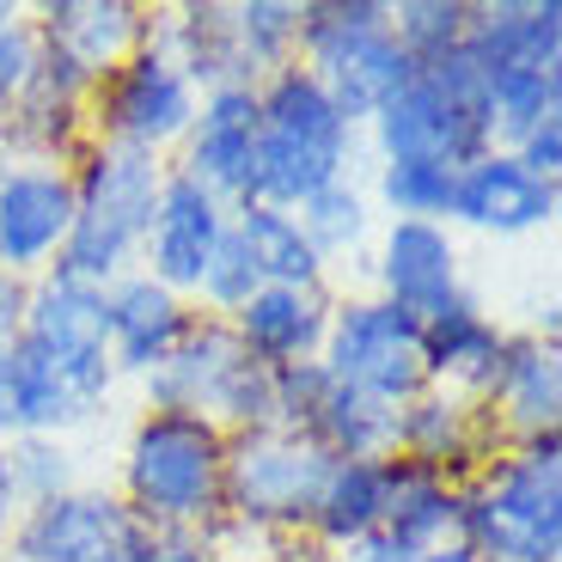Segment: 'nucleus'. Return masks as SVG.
Here are the masks:
<instances>
[{"label": "nucleus", "instance_id": "obj_1", "mask_svg": "<svg viewBox=\"0 0 562 562\" xmlns=\"http://www.w3.org/2000/svg\"><path fill=\"white\" fill-rule=\"evenodd\" d=\"M257 123H263V135H257V171L245 202H269V209L294 214L324 183L349 178L361 128L342 123L330 92L300 61L257 80Z\"/></svg>", "mask_w": 562, "mask_h": 562}, {"label": "nucleus", "instance_id": "obj_2", "mask_svg": "<svg viewBox=\"0 0 562 562\" xmlns=\"http://www.w3.org/2000/svg\"><path fill=\"white\" fill-rule=\"evenodd\" d=\"M459 538L483 562H562V440L532 435L459 490Z\"/></svg>", "mask_w": 562, "mask_h": 562}, {"label": "nucleus", "instance_id": "obj_3", "mask_svg": "<svg viewBox=\"0 0 562 562\" xmlns=\"http://www.w3.org/2000/svg\"><path fill=\"white\" fill-rule=\"evenodd\" d=\"M226 435L202 416L147 409L123 452V507L147 532H209L221 520Z\"/></svg>", "mask_w": 562, "mask_h": 562}, {"label": "nucleus", "instance_id": "obj_4", "mask_svg": "<svg viewBox=\"0 0 562 562\" xmlns=\"http://www.w3.org/2000/svg\"><path fill=\"white\" fill-rule=\"evenodd\" d=\"M159 183H166L159 154H140V147L99 135L74 171V226L49 269H68L80 281H99V288L128 276V263L140 257V239H147V221H154Z\"/></svg>", "mask_w": 562, "mask_h": 562}, {"label": "nucleus", "instance_id": "obj_5", "mask_svg": "<svg viewBox=\"0 0 562 562\" xmlns=\"http://www.w3.org/2000/svg\"><path fill=\"white\" fill-rule=\"evenodd\" d=\"M373 147L385 159H416V166H447L464 171L471 159H483L495 147L490 135V74L477 68L471 49L416 68L392 99L373 116Z\"/></svg>", "mask_w": 562, "mask_h": 562}, {"label": "nucleus", "instance_id": "obj_6", "mask_svg": "<svg viewBox=\"0 0 562 562\" xmlns=\"http://www.w3.org/2000/svg\"><path fill=\"white\" fill-rule=\"evenodd\" d=\"M294 61L330 92L349 128L373 123L380 104L416 74V61L392 37L385 0H312V7H300Z\"/></svg>", "mask_w": 562, "mask_h": 562}, {"label": "nucleus", "instance_id": "obj_7", "mask_svg": "<svg viewBox=\"0 0 562 562\" xmlns=\"http://www.w3.org/2000/svg\"><path fill=\"white\" fill-rule=\"evenodd\" d=\"M147 404L202 416L221 435L276 428V367H263L226 318H196L159 373H147Z\"/></svg>", "mask_w": 562, "mask_h": 562}, {"label": "nucleus", "instance_id": "obj_8", "mask_svg": "<svg viewBox=\"0 0 562 562\" xmlns=\"http://www.w3.org/2000/svg\"><path fill=\"white\" fill-rule=\"evenodd\" d=\"M330 452L306 428H251L226 435L221 520L257 526V532H306L312 507L330 477Z\"/></svg>", "mask_w": 562, "mask_h": 562}, {"label": "nucleus", "instance_id": "obj_9", "mask_svg": "<svg viewBox=\"0 0 562 562\" xmlns=\"http://www.w3.org/2000/svg\"><path fill=\"white\" fill-rule=\"evenodd\" d=\"M25 342L56 367L68 392L80 397V409H92L111 397L116 367H111V300L99 281H80L68 269H43L31 276L25 300Z\"/></svg>", "mask_w": 562, "mask_h": 562}, {"label": "nucleus", "instance_id": "obj_10", "mask_svg": "<svg viewBox=\"0 0 562 562\" xmlns=\"http://www.w3.org/2000/svg\"><path fill=\"white\" fill-rule=\"evenodd\" d=\"M318 367L337 385L380 397V404H409L428 385V361H422V324L409 312H397L392 300L367 294V300H342L330 312L324 330Z\"/></svg>", "mask_w": 562, "mask_h": 562}, {"label": "nucleus", "instance_id": "obj_11", "mask_svg": "<svg viewBox=\"0 0 562 562\" xmlns=\"http://www.w3.org/2000/svg\"><path fill=\"white\" fill-rule=\"evenodd\" d=\"M92 99H99V135L104 140H123V147H140V154H166L171 140L190 135L202 92L183 80V68L154 43V31H147V43L116 74H104Z\"/></svg>", "mask_w": 562, "mask_h": 562}, {"label": "nucleus", "instance_id": "obj_12", "mask_svg": "<svg viewBox=\"0 0 562 562\" xmlns=\"http://www.w3.org/2000/svg\"><path fill=\"white\" fill-rule=\"evenodd\" d=\"M74 226V171L56 159L0 154V269L43 276Z\"/></svg>", "mask_w": 562, "mask_h": 562}, {"label": "nucleus", "instance_id": "obj_13", "mask_svg": "<svg viewBox=\"0 0 562 562\" xmlns=\"http://www.w3.org/2000/svg\"><path fill=\"white\" fill-rule=\"evenodd\" d=\"M140 532L147 526L123 507V495L68 490L19 514L13 557L19 562H104V557H123Z\"/></svg>", "mask_w": 562, "mask_h": 562}, {"label": "nucleus", "instance_id": "obj_14", "mask_svg": "<svg viewBox=\"0 0 562 562\" xmlns=\"http://www.w3.org/2000/svg\"><path fill=\"white\" fill-rule=\"evenodd\" d=\"M226 209L221 196H209L196 178H183V171H166L159 183V202H154V221H147V239H140V269L171 288V294H196L202 269H209L214 245H221Z\"/></svg>", "mask_w": 562, "mask_h": 562}, {"label": "nucleus", "instance_id": "obj_15", "mask_svg": "<svg viewBox=\"0 0 562 562\" xmlns=\"http://www.w3.org/2000/svg\"><path fill=\"white\" fill-rule=\"evenodd\" d=\"M257 86H221L196 99V123L183 135V178H196L209 196H221L226 209H239L251 196L257 171Z\"/></svg>", "mask_w": 562, "mask_h": 562}, {"label": "nucleus", "instance_id": "obj_16", "mask_svg": "<svg viewBox=\"0 0 562 562\" xmlns=\"http://www.w3.org/2000/svg\"><path fill=\"white\" fill-rule=\"evenodd\" d=\"M452 221L495 233V239H514V233H532V226L557 221V183L532 178L507 147H490L483 159L452 178Z\"/></svg>", "mask_w": 562, "mask_h": 562}, {"label": "nucleus", "instance_id": "obj_17", "mask_svg": "<svg viewBox=\"0 0 562 562\" xmlns=\"http://www.w3.org/2000/svg\"><path fill=\"white\" fill-rule=\"evenodd\" d=\"M104 300H111V367L116 373H140V380L159 373L171 361V349L190 337V324H196V312L183 306V294L159 288L147 269L116 276L104 288Z\"/></svg>", "mask_w": 562, "mask_h": 562}, {"label": "nucleus", "instance_id": "obj_18", "mask_svg": "<svg viewBox=\"0 0 562 562\" xmlns=\"http://www.w3.org/2000/svg\"><path fill=\"white\" fill-rule=\"evenodd\" d=\"M380 300H392L397 312L409 318H435L447 300H459V245H452L447 226H428V221H392L380 239Z\"/></svg>", "mask_w": 562, "mask_h": 562}, {"label": "nucleus", "instance_id": "obj_19", "mask_svg": "<svg viewBox=\"0 0 562 562\" xmlns=\"http://www.w3.org/2000/svg\"><path fill=\"white\" fill-rule=\"evenodd\" d=\"M31 25H37L43 49L74 61L92 86L104 74H116L147 43V19L135 7H123V0H49V7H37Z\"/></svg>", "mask_w": 562, "mask_h": 562}, {"label": "nucleus", "instance_id": "obj_20", "mask_svg": "<svg viewBox=\"0 0 562 562\" xmlns=\"http://www.w3.org/2000/svg\"><path fill=\"white\" fill-rule=\"evenodd\" d=\"M507 330H495V318L477 306L471 294L447 300L435 318H422V361H428V385H447V392L483 404L490 380L502 367Z\"/></svg>", "mask_w": 562, "mask_h": 562}, {"label": "nucleus", "instance_id": "obj_21", "mask_svg": "<svg viewBox=\"0 0 562 562\" xmlns=\"http://www.w3.org/2000/svg\"><path fill=\"white\" fill-rule=\"evenodd\" d=\"M483 404H471V397L447 392V385H422L409 404H397V459L409 464H428V471H440V477H452L464 490V471L477 464L483 471Z\"/></svg>", "mask_w": 562, "mask_h": 562}, {"label": "nucleus", "instance_id": "obj_22", "mask_svg": "<svg viewBox=\"0 0 562 562\" xmlns=\"http://www.w3.org/2000/svg\"><path fill=\"white\" fill-rule=\"evenodd\" d=\"M330 312H337V300L324 288H257L226 324L263 367H294V361H318Z\"/></svg>", "mask_w": 562, "mask_h": 562}, {"label": "nucleus", "instance_id": "obj_23", "mask_svg": "<svg viewBox=\"0 0 562 562\" xmlns=\"http://www.w3.org/2000/svg\"><path fill=\"white\" fill-rule=\"evenodd\" d=\"M483 409H490V422H502L514 440L557 435V422H562V355H557V342L550 337H507Z\"/></svg>", "mask_w": 562, "mask_h": 562}, {"label": "nucleus", "instance_id": "obj_24", "mask_svg": "<svg viewBox=\"0 0 562 562\" xmlns=\"http://www.w3.org/2000/svg\"><path fill=\"white\" fill-rule=\"evenodd\" d=\"M464 49L483 74L502 68H562V7L557 0H495L471 7Z\"/></svg>", "mask_w": 562, "mask_h": 562}, {"label": "nucleus", "instance_id": "obj_25", "mask_svg": "<svg viewBox=\"0 0 562 562\" xmlns=\"http://www.w3.org/2000/svg\"><path fill=\"white\" fill-rule=\"evenodd\" d=\"M380 532L397 538L404 550H416V557L464 544L459 538V483L392 452V459H385V520H380Z\"/></svg>", "mask_w": 562, "mask_h": 562}, {"label": "nucleus", "instance_id": "obj_26", "mask_svg": "<svg viewBox=\"0 0 562 562\" xmlns=\"http://www.w3.org/2000/svg\"><path fill=\"white\" fill-rule=\"evenodd\" d=\"M86 422L80 397L68 392L56 367L43 361L25 337L13 355H0V440H25V435H56Z\"/></svg>", "mask_w": 562, "mask_h": 562}, {"label": "nucleus", "instance_id": "obj_27", "mask_svg": "<svg viewBox=\"0 0 562 562\" xmlns=\"http://www.w3.org/2000/svg\"><path fill=\"white\" fill-rule=\"evenodd\" d=\"M300 428H306L330 459H392L397 404H380V397L355 392V385H337L324 373V385H318V397H312Z\"/></svg>", "mask_w": 562, "mask_h": 562}, {"label": "nucleus", "instance_id": "obj_28", "mask_svg": "<svg viewBox=\"0 0 562 562\" xmlns=\"http://www.w3.org/2000/svg\"><path fill=\"white\" fill-rule=\"evenodd\" d=\"M380 520H385V459H337L306 532L330 550H349L355 538L380 532Z\"/></svg>", "mask_w": 562, "mask_h": 562}, {"label": "nucleus", "instance_id": "obj_29", "mask_svg": "<svg viewBox=\"0 0 562 562\" xmlns=\"http://www.w3.org/2000/svg\"><path fill=\"white\" fill-rule=\"evenodd\" d=\"M233 233H239L245 257L257 263L263 288H324V263L306 245L300 221L288 209H269V202H239L233 209Z\"/></svg>", "mask_w": 562, "mask_h": 562}, {"label": "nucleus", "instance_id": "obj_30", "mask_svg": "<svg viewBox=\"0 0 562 562\" xmlns=\"http://www.w3.org/2000/svg\"><path fill=\"white\" fill-rule=\"evenodd\" d=\"M562 116V68H502L490 74V135L495 147L526 140L538 123Z\"/></svg>", "mask_w": 562, "mask_h": 562}, {"label": "nucleus", "instance_id": "obj_31", "mask_svg": "<svg viewBox=\"0 0 562 562\" xmlns=\"http://www.w3.org/2000/svg\"><path fill=\"white\" fill-rule=\"evenodd\" d=\"M294 221H300V233H306V245L318 251V263L361 251V239L373 233V209H367V196L355 190L349 178L324 183L318 196H306L294 209Z\"/></svg>", "mask_w": 562, "mask_h": 562}, {"label": "nucleus", "instance_id": "obj_32", "mask_svg": "<svg viewBox=\"0 0 562 562\" xmlns=\"http://www.w3.org/2000/svg\"><path fill=\"white\" fill-rule=\"evenodd\" d=\"M464 31H471V0H404V7H392V37L416 68L464 49Z\"/></svg>", "mask_w": 562, "mask_h": 562}, {"label": "nucleus", "instance_id": "obj_33", "mask_svg": "<svg viewBox=\"0 0 562 562\" xmlns=\"http://www.w3.org/2000/svg\"><path fill=\"white\" fill-rule=\"evenodd\" d=\"M233 31H239V56H245V74L269 80L276 68L294 61V31H300V7L294 0H245L233 7Z\"/></svg>", "mask_w": 562, "mask_h": 562}, {"label": "nucleus", "instance_id": "obj_34", "mask_svg": "<svg viewBox=\"0 0 562 562\" xmlns=\"http://www.w3.org/2000/svg\"><path fill=\"white\" fill-rule=\"evenodd\" d=\"M452 178L447 166H416V159H385L380 166V202L392 221H428L447 226L452 221Z\"/></svg>", "mask_w": 562, "mask_h": 562}, {"label": "nucleus", "instance_id": "obj_35", "mask_svg": "<svg viewBox=\"0 0 562 562\" xmlns=\"http://www.w3.org/2000/svg\"><path fill=\"white\" fill-rule=\"evenodd\" d=\"M257 288H263V276H257V263L245 257L239 233H233V221H226L221 245H214L209 269H202V281H196V300L209 306V318H233Z\"/></svg>", "mask_w": 562, "mask_h": 562}, {"label": "nucleus", "instance_id": "obj_36", "mask_svg": "<svg viewBox=\"0 0 562 562\" xmlns=\"http://www.w3.org/2000/svg\"><path fill=\"white\" fill-rule=\"evenodd\" d=\"M37 80V25L19 7H0V123L25 104Z\"/></svg>", "mask_w": 562, "mask_h": 562}, {"label": "nucleus", "instance_id": "obj_37", "mask_svg": "<svg viewBox=\"0 0 562 562\" xmlns=\"http://www.w3.org/2000/svg\"><path fill=\"white\" fill-rule=\"evenodd\" d=\"M507 154L520 159V166L532 171V178L557 183V178H562V116H550V123H538L532 135H526V140H514Z\"/></svg>", "mask_w": 562, "mask_h": 562}, {"label": "nucleus", "instance_id": "obj_38", "mask_svg": "<svg viewBox=\"0 0 562 562\" xmlns=\"http://www.w3.org/2000/svg\"><path fill=\"white\" fill-rule=\"evenodd\" d=\"M128 562H214L202 532H140L128 544Z\"/></svg>", "mask_w": 562, "mask_h": 562}, {"label": "nucleus", "instance_id": "obj_39", "mask_svg": "<svg viewBox=\"0 0 562 562\" xmlns=\"http://www.w3.org/2000/svg\"><path fill=\"white\" fill-rule=\"evenodd\" d=\"M25 300H31V281L0 269V355H13L19 337H25Z\"/></svg>", "mask_w": 562, "mask_h": 562}, {"label": "nucleus", "instance_id": "obj_40", "mask_svg": "<svg viewBox=\"0 0 562 562\" xmlns=\"http://www.w3.org/2000/svg\"><path fill=\"white\" fill-rule=\"evenodd\" d=\"M337 562H422V557L404 550L397 538H385V532H367V538H355L349 550H337Z\"/></svg>", "mask_w": 562, "mask_h": 562}, {"label": "nucleus", "instance_id": "obj_41", "mask_svg": "<svg viewBox=\"0 0 562 562\" xmlns=\"http://www.w3.org/2000/svg\"><path fill=\"white\" fill-rule=\"evenodd\" d=\"M104 562H128V550H123V557H104Z\"/></svg>", "mask_w": 562, "mask_h": 562}, {"label": "nucleus", "instance_id": "obj_42", "mask_svg": "<svg viewBox=\"0 0 562 562\" xmlns=\"http://www.w3.org/2000/svg\"><path fill=\"white\" fill-rule=\"evenodd\" d=\"M477 562H483V557H477Z\"/></svg>", "mask_w": 562, "mask_h": 562}]
</instances>
